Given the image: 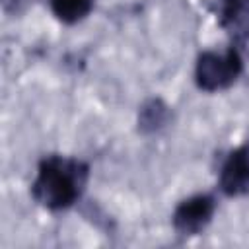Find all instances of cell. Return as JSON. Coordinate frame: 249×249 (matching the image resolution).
<instances>
[{"instance_id": "ba28073f", "label": "cell", "mask_w": 249, "mask_h": 249, "mask_svg": "<svg viewBox=\"0 0 249 249\" xmlns=\"http://www.w3.org/2000/svg\"><path fill=\"white\" fill-rule=\"evenodd\" d=\"M33 4V0H2L4 12L6 14H21Z\"/></svg>"}, {"instance_id": "52a82bcc", "label": "cell", "mask_w": 249, "mask_h": 249, "mask_svg": "<svg viewBox=\"0 0 249 249\" xmlns=\"http://www.w3.org/2000/svg\"><path fill=\"white\" fill-rule=\"evenodd\" d=\"M95 0H49L53 16L62 23H78L89 16Z\"/></svg>"}, {"instance_id": "3957f363", "label": "cell", "mask_w": 249, "mask_h": 249, "mask_svg": "<svg viewBox=\"0 0 249 249\" xmlns=\"http://www.w3.org/2000/svg\"><path fill=\"white\" fill-rule=\"evenodd\" d=\"M218 200L212 193H198L177 202L171 214V226L179 235L200 233L214 218Z\"/></svg>"}, {"instance_id": "5b68a950", "label": "cell", "mask_w": 249, "mask_h": 249, "mask_svg": "<svg viewBox=\"0 0 249 249\" xmlns=\"http://www.w3.org/2000/svg\"><path fill=\"white\" fill-rule=\"evenodd\" d=\"M212 10L231 45L245 49L249 41V0H216Z\"/></svg>"}, {"instance_id": "6da1fadb", "label": "cell", "mask_w": 249, "mask_h": 249, "mask_svg": "<svg viewBox=\"0 0 249 249\" xmlns=\"http://www.w3.org/2000/svg\"><path fill=\"white\" fill-rule=\"evenodd\" d=\"M89 181V165L72 156L51 154L37 165V175L31 183L33 200L53 212L74 206Z\"/></svg>"}, {"instance_id": "277c9868", "label": "cell", "mask_w": 249, "mask_h": 249, "mask_svg": "<svg viewBox=\"0 0 249 249\" xmlns=\"http://www.w3.org/2000/svg\"><path fill=\"white\" fill-rule=\"evenodd\" d=\"M218 189L230 198L249 193V138L224 158L218 171Z\"/></svg>"}, {"instance_id": "8992f818", "label": "cell", "mask_w": 249, "mask_h": 249, "mask_svg": "<svg viewBox=\"0 0 249 249\" xmlns=\"http://www.w3.org/2000/svg\"><path fill=\"white\" fill-rule=\"evenodd\" d=\"M171 121V107L161 97H148L140 109H138V132L142 134H154L167 126Z\"/></svg>"}, {"instance_id": "7a4b0ae2", "label": "cell", "mask_w": 249, "mask_h": 249, "mask_svg": "<svg viewBox=\"0 0 249 249\" xmlns=\"http://www.w3.org/2000/svg\"><path fill=\"white\" fill-rule=\"evenodd\" d=\"M243 49L230 45L224 51H202L195 62V84L200 91L214 93L231 88L243 74Z\"/></svg>"}]
</instances>
